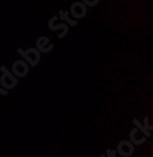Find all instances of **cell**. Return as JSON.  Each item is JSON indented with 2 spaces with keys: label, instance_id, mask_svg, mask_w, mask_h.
<instances>
[{
  "label": "cell",
  "instance_id": "cell-1",
  "mask_svg": "<svg viewBox=\"0 0 153 157\" xmlns=\"http://www.w3.org/2000/svg\"><path fill=\"white\" fill-rule=\"evenodd\" d=\"M0 71H1V76H0V85L1 88L8 90H13L18 84V78L13 75L11 71L8 69L5 66H0Z\"/></svg>",
  "mask_w": 153,
  "mask_h": 157
},
{
  "label": "cell",
  "instance_id": "cell-2",
  "mask_svg": "<svg viewBox=\"0 0 153 157\" xmlns=\"http://www.w3.org/2000/svg\"><path fill=\"white\" fill-rule=\"evenodd\" d=\"M17 53L23 57V60L28 63L29 67H35L41 60V53L35 48H30L26 51L20 48H17Z\"/></svg>",
  "mask_w": 153,
  "mask_h": 157
},
{
  "label": "cell",
  "instance_id": "cell-3",
  "mask_svg": "<svg viewBox=\"0 0 153 157\" xmlns=\"http://www.w3.org/2000/svg\"><path fill=\"white\" fill-rule=\"evenodd\" d=\"M87 12H88V8L82 2V1H75L71 5L70 7V15H72V17L74 20H82V18L86 17Z\"/></svg>",
  "mask_w": 153,
  "mask_h": 157
},
{
  "label": "cell",
  "instance_id": "cell-4",
  "mask_svg": "<svg viewBox=\"0 0 153 157\" xmlns=\"http://www.w3.org/2000/svg\"><path fill=\"white\" fill-rule=\"evenodd\" d=\"M29 65L23 59L15 60L12 63V73L16 78H25L29 73Z\"/></svg>",
  "mask_w": 153,
  "mask_h": 157
},
{
  "label": "cell",
  "instance_id": "cell-5",
  "mask_svg": "<svg viewBox=\"0 0 153 157\" xmlns=\"http://www.w3.org/2000/svg\"><path fill=\"white\" fill-rule=\"evenodd\" d=\"M59 17L58 16H53L52 18H50L49 21H48V28L50 29L52 31H56V30H62L60 33H59L57 37H58V39H63V38L65 37V36L67 35V33H69V26H67L65 23H60V24H56V21H58Z\"/></svg>",
  "mask_w": 153,
  "mask_h": 157
},
{
  "label": "cell",
  "instance_id": "cell-6",
  "mask_svg": "<svg viewBox=\"0 0 153 157\" xmlns=\"http://www.w3.org/2000/svg\"><path fill=\"white\" fill-rule=\"evenodd\" d=\"M55 45L50 42L49 38L45 37V36H41L38 38L37 42H35V48L39 51L40 53H49L54 50Z\"/></svg>",
  "mask_w": 153,
  "mask_h": 157
},
{
  "label": "cell",
  "instance_id": "cell-7",
  "mask_svg": "<svg viewBox=\"0 0 153 157\" xmlns=\"http://www.w3.org/2000/svg\"><path fill=\"white\" fill-rule=\"evenodd\" d=\"M134 145L129 140L120 141L117 145V153L122 157H129L134 154Z\"/></svg>",
  "mask_w": 153,
  "mask_h": 157
},
{
  "label": "cell",
  "instance_id": "cell-8",
  "mask_svg": "<svg viewBox=\"0 0 153 157\" xmlns=\"http://www.w3.org/2000/svg\"><path fill=\"white\" fill-rule=\"evenodd\" d=\"M59 18H60L61 21H63V23H65V24L67 25V26H77L78 24V21L74 20V18H72L71 16H70V13L69 11H63V10H60L59 11Z\"/></svg>",
  "mask_w": 153,
  "mask_h": 157
},
{
  "label": "cell",
  "instance_id": "cell-9",
  "mask_svg": "<svg viewBox=\"0 0 153 157\" xmlns=\"http://www.w3.org/2000/svg\"><path fill=\"white\" fill-rule=\"evenodd\" d=\"M137 131H138L137 128H133L131 132H129V141L131 142L133 145H141V144H144L147 140V138L144 137V136H142V137H140V138L137 137V136H136Z\"/></svg>",
  "mask_w": 153,
  "mask_h": 157
},
{
  "label": "cell",
  "instance_id": "cell-10",
  "mask_svg": "<svg viewBox=\"0 0 153 157\" xmlns=\"http://www.w3.org/2000/svg\"><path fill=\"white\" fill-rule=\"evenodd\" d=\"M133 124L135 125V128H137L138 130L141 131L142 135H144L146 138H150L151 137V132L149 130H147L146 127H144V125H142L141 123H140L139 121L137 120V118H134V120H133Z\"/></svg>",
  "mask_w": 153,
  "mask_h": 157
},
{
  "label": "cell",
  "instance_id": "cell-11",
  "mask_svg": "<svg viewBox=\"0 0 153 157\" xmlns=\"http://www.w3.org/2000/svg\"><path fill=\"white\" fill-rule=\"evenodd\" d=\"M82 2L84 3L87 8L88 7H95V6L99 5L100 0H82Z\"/></svg>",
  "mask_w": 153,
  "mask_h": 157
},
{
  "label": "cell",
  "instance_id": "cell-12",
  "mask_svg": "<svg viewBox=\"0 0 153 157\" xmlns=\"http://www.w3.org/2000/svg\"><path fill=\"white\" fill-rule=\"evenodd\" d=\"M144 126L146 127L147 130H149V131L151 132V131L153 130V126H152V125H149V116H144Z\"/></svg>",
  "mask_w": 153,
  "mask_h": 157
},
{
  "label": "cell",
  "instance_id": "cell-13",
  "mask_svg": "<svg viewBox=\"0 0 153 157\" xmlns=\"http://www.w3.org/2000/svg\"><path fill=\"white\" fill-rule=\"evenodd\" d=\"M106 156L107 157H118L117 156V151L107 148V150H106Z\"/></svg>",
  "mask_w": 153,
  "mask_h": 157
},
{
  "label": "cell",
  "instance_id": "cell-14",
  "mask_svg": "<svg viewBox=\"0 0 153 157\" xmlns=\"http://www.w3.org/2000/svg\"><path fill=\"white\" fill-rule=\"evenodd\" d=\"M8 94H9V92H8V90H3V88L0 87V95H3V96H5V95H8Z\"/></svg>",
  "mask_w": 153,
  "mask_h": 157
},
{
  "label": "cell",
  "instance_id": "cell-15",
  "mask_svg": "<svg viewBox=\"0 0 153 157\" xmlns=\"http://www.w3.org/2000/svg\"><path fill=\"white\" fill-rule=\"evenodd\" d=\"M99 157H105V155H103V154H102V155H100Z\"/></svg>",
  "mask_w": 153,
  "mask_h": 157
}]
</instances>
